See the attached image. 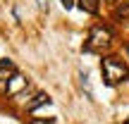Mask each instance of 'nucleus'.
Masks as SVG:
<instances>
[{
	"mask_svg": "<svg viewBox=\"0 0 129 124\" xmlns=\"http://www.w3.org/2000/svg\"><path fill=\"white\" fill-rule=\"evenodd\" d=\"M101 69H103V81H105V86H115V84L129 79V67L122 60H117V57H103Z\"/></svg>",
	"mask_w": 129,
	"mask_h": 124,
	"instance_id": "nucleus-1",
	"label": "nucleus"
},
{
	"mask_svg": "<svg viewBox=\"0 0 129 124\" xmlns=\"http://www.w3.org/2000/svg\"><path fill=\"white\" fill-rule=\"evenodd\" d=\"M110 43H112V33L105 26H93L91 33H88V41L84 46V50L86 53H103V50L110 48Z\"/></svg>",
	"mask_w": 129,
	"mask_h": 124,
	"instance_id": "nucleus-2",
	"label": "nucleus"
},
{
	"mask_svg": "<svg viewBox=\"0 0 129 124\" xmlns=\"http://www.w3.org/2000/svg\"><path fill=\"white\" fill-rule=\"evenodd\" d=\"M124 124H129V122H124Z\"/></svg>",
	"mask_w": 129,
	"mask_h": 124,
	"instance_id": "nucleus-11",
	"label": "nucleus"
},
{
	"mask_svg": "<svg viewBox=\"0 0 129 124\" xmlns=\"http://www.w3.org/2000/svg\"><path fill=\"white\" fill-rule=\"evenodd\" d=\"M41 105H50V96H48V93H38V96H34V100H29L26 110L34 112L36 107H41Z\"/></svg>",
	"mask_w": 129,
	"mask_h": 124,
	"instance_id": "nucleus-4",
	"label": "nucleus"
},
{
	"mask_svg": "<svg viewBox=\"0 0 129 124\" xmlns=\"http://www.w3.org/2000/svg\"><path fill=\"white\" fill-rule=\"evenodd\" d=\"M31 124H55V122H43V119H34Z\"/></svg>",
	"mask_w": 129,
	"mask_h": 124,
	"instance_id": "nucleus-9",
	"label": "nucleus"
},
{
	"mask_svg": "<svg viewBox=\"0 0 129 124\" xmlns=\"http://www.w3.org/2000/svg\"><path fill=\"white\" fill-rule=\"evenodd\" d=\"M12 69L14 67H0V91L3 93H7V86H10V81H12Z\"/></svg>",
	"mask_w": 129,
	"mask_h": 124,
	"instance_id": "nucleus-5",
	"label": "nucleus"
},
{
	"mask_svg": "<svg viewBox=\"0 0 129 124\" xmlns=\"http://www.w3.org/2000/svg\"><path fill=\"white\" fill-rule=\"evenodd\" d=\"M60 3H62V7H64V10H69V7L74 5V0H60Z\"/></svg>",
	"mask_w": 129,
	"mask_h": 124,
	"instance_id": "nucleus-8",
	"label": "nucleus"
},
{
	"mask_svg": "<svg viewBox=\"0 0 129 124\" xmlns=\"http://www.w3.org/2000/svg\"><path fill=\"white\" fill-rule=\"evenodd\" d=\"M127 55H129V46H127Z\"/></svg>",
	"mask_w": 129,
	"mask_h": 124,
	"instance_id": "nucleus-10",
	"label": "nucleus"
},
{
	"mask_svg": "<svg viewBox=\"0 0 129 124\" xmlns=\"http://www.w3.org/2000/svg\"><path fill=\"white\" fill-rule=\"evenodd\" d=\"M48 7H50L48 0H38V10H41V12H48Z\"/></svg>",
	"mask_w": 129,
	"mask_h": 124,
	"instance_id": "nucleus-7",
	"label": "nucleus"
},
{
	"mask_svg": "<svg viewBox=\"0 0 129 124\" xmlns=\"http://www.w3.org/2000/svg\"><path fill=\"white\" fill-rule=\"evenodd\" d=\"M26 86H29L26 76H22V74H14L12 81H10V86H7V96H19V93H22Z\"/></svg>",
	"mask_w": 129,
	"mask_h": 124,
	"instance_id": "nucleus-3",
	"label": "nucleus"
},
{
	"mask_svg": "<svg viewBox=\"0 0 129 124\" xmlns=\"http://www.w3.org/2000/svg\"><path fill=\"white\" fill-rule=\"evenodd\" d=\"M98 3H101V0H79V7H81L84 12L96 14V12H98Z\"/></svg>",
	"mask_w": 129,
	"mask_h": 124,
	"instance_id": "nucleus-6",
	"label": "nucleus"
}]
</instances>
